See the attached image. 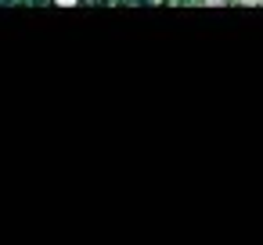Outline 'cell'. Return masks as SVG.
<instances>
[{
	"label": "cell",
	"mask_w": 263,
	"mask_h": 245,
	"mask_svg": "<svg viewBox=\"0 0 263 245\" xmlns=\"http://www.w3.org/2000/svg\"><path fill=\"white\" fill-rule=\"evenodd\" d=\"M54 4H58V8H76L80 0H54Z\"/></svg>",
	"instance_id": "6da1fadb"
}]
</instances>
